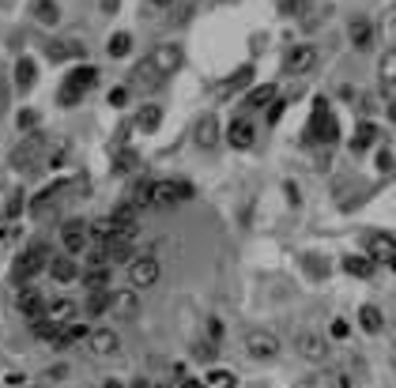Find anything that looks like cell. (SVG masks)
Wrapping results in <instances>:
<instances>
[{
  "label": "cell",
  "mask_w": 396,
  "mask_h": 388,
  "mask_svg": "<svg viewBox=\"0 0 396 388\" xmlns=\"http://www.w3.org/2000/svg\"><path fill=\"white\" fill-rule=\"evenodd\" d=\"M159 260L155 257H132L128 260V283H132V291H148V286H155L159 283Z\"/></svg>",
  "instance_id": "cell-6"
},
{
  "label": "cell",
  "mask_w": 396,
  "mask_h": 388,
  "mask_svg": "<svg viewBox=\"0 0 396 388\" xmlns=\"http://www.w3.org/2000/svg\"><path fill=\"white\" fill-rule=\"evenodd\" d=\"M102 313H109V294L98 291V294L87 298V317H102Z\"/></svg>",
  "instance_id": "cell-33"
},
{
  "label": "cell",
  "mask_w": 396,
  "mask_h": 388,
  "mask_svg": "<svg viewBox=\"0 0 396 388\" xmlns=\"http://www.w3.org/2000/svg\"><path fill=\"white\" fill-rule=\"evenodd\" d=\"M381 80L389 83V87H396V49H389L381 57Z\"/></svg>",
  "instance_id": "cell-35"
},
{
  "label": "cell",
  "mask_w": 396,
  "mask_h": 388,
  "mask_svg": "<svg viewBox=\"0 0 396 388\" xmlns=\"http://www.w3.org/2000/svg\"><path fill=\"white\" fill-rule=\"evenodd\" d=\"M389 117H392V125H396V106H389Z\"/></svg>",
  "instance_id": "cell-46"
},
{
  "label": "cell",
  "mask_w": 396,
  "mask_h": 388,
  "mask_svg": "<svg viewBox=\"0 0 396 388\" xmlns=\"http://www.w3.org/2000/svg\"><path fill=\"white\" fill-rule=\"evenodd\" d=\"M204 388H238V373H234V370H219V365H212V370L204 373Z\"/></svg>",
  "instance_id": "cell-25"
},
{
  "label": "cell",
  "mask_w": 396,
  "mask_h": 388,
  "mask_svg": "<svg viewBox=\"0 0 396 388\" xmlns=\"http://www.w3.org/2000/svg\"><path fill=\"white\" fill-rule=\"evenodd\" d=\"M35 61H30V57H23V61H19L16 64V87H19V91H30V87H35Z\"/></svg>",
  "instance_id": "cell-29"
},
{
  "label": "cell",
  "mask_w": 396,
  "mask_h": 388,
  "mask_svg": "<svg viewBox=\"0 0 396 388\" xmlns=\"http://www.w3.org/2000/svg\"><path fill=\"white\" fill-rule=\"evenodd\" d=\"M272 98H276V87L260 83V87H253V91L246 95V106L249 109H264V106H272Z\"/></svg>",
  "instance_id": "cell-27"
},
{
  "label": "cell",
  "mask_w": 396,
  "mask_h": 388,
  "mask_svg": "<svg viewBox=\"0 0 396 388\" xmlns=\"http://www.w3.org/2000/svg\"><path fill=\"white\" fill-rule=\"evenodd\" d=\"M299 354L306 362H325L328 358V339L317 336V332H302L299 336Z\"/></svg>",
  "instance_id": "cell-15"
},
{
  "label": "cell",
  "mask_w": 396,
  "mask_h": 388,
  "mask_svg": "<svg viewBox=\"0 0 396 388\" xmlns=\"http://www.w3.org/2000/svg\"><path fill=\"white\" fill-rule=\"evenodd\" d=\"M61 241H64V253H68V257H80V253H87L91 230H87L83 219H68V223L61 226Z\"/></svg>",
  "instance_id": "cell-8"
},
{
  "label": "cell",
  "mask_w": 396,
  "mask_h": 388,
  "mask_svg": "<svg viewBox=\"0 0 396 388\" xmlns=\"http://www.w3.org/2000/svg\"><path fill=\"white\" fill-rule=\"evenodd\" d=\"M42 147H46V140H42V132H30V136L19 143L12 151V166L16 170H35L38 159H42Z\"/></svg>",
  "instance_id": "cell-7"
},
{
  "label": "cell",
  "mask_w": 396,
  "mask_h": 388,
  "mask_svg": "<svg viewBox=\"0 0 396 388\" xmlns=\"http://www.w3.org/2000/svg\"><path fill=\"white\" fill-rule=\"evenodd\" d=\"M46 268H49V275L57 283H72L76 275H80V264H76V257H49Z\"/></svg>",
  "instance_id": "cell-18"
},
{
  "label": "cell",
  "mask_w": 396,
  "mask_h": 388,
  "mask_svg": "<svg viewBox=\"0 0 396 388\" xmlns=\"http://www.w3.org/2000/svg\"><path fill=\"white\" fill-rule=\"evenodd\" d=\"M332 336H336V339H347V320H336V325H332Z\"/></svg>",
  "instance_id": "cell-42"
},
{
  "label": "cell",
  "mask_w": 396,
  "mask_h": 388,
  "mask_svg": "<svg viewBox=\"0 0 396 388\" xmlns=\"http://www.w3.org/2000/svg\"><path fill=\"white\" fill-rule=\"evenodd\" d=\"M159 80H162V75L155 72V64H151V61H140L136 72H132V87H144V91H148V87H155Z\"/></svg>",
  "instance_id": "cell-26"
},
{
  "label": "cell",
  "mask_w": 396,
  "mask_h": 388,
  "mask_svg": "<svg viewBox=\"0 0 396 388\" xmlns=\"http://www.w3.org/2000/svg\"><path fill=\"white\" fill-rule=\"evenodd\" d=\"M317 64V46H291L287 49V57H283V68H287L291 75H306Z\"/></svg>",
  "instance_id": "cell-11"
},
{
  "label": "cell",
  "mask_w": 396,
  "mask_h": 388,
  "mask_svg": "<svg viewBox=\"0 0 396 388\" xmlns=\"http://www.w3.org/2000/svg\"><path fill=\"white\" fill-rule=\"evenodd\" d=\"M253 136H257V128H253V121H249V117L230 121V128H227V143H230L234 151H246V147H253Z\"/></svg>",
  "instance_id": "cell-16"
},
{
  "label": "cell",
  "mask_w": 396,
  "mask_h": 388,
  "mask_svg": "<svg viewBox=\"0 0 396 388\" xmlns=\"http://www.w3.org/2000/svg\"><path fill=\"white\" fill-rule=\"evenodd\" d=\"M125 98H128V87H114L109 91V106H125Z\"/></svg>",
  "instance_id": "cell-38"
},
{
  "label": "cell",
  "mask_w": 396,
  "mask_h": 388,
  "mask_svg": "<svg viewBox=\"0 0 396 388\" xmlns=\"http://www.w3.org/2000/svg\"><path fill=\"white\" fill-rule=\"evenodd\" d=\"M280 336L276 332H268V328H253L246 332V354L253 362H276L280 358Z\"/></svg>",
  "instance_id": "cell-3"
},
{
  "label": "cell",
  "mask_w": 396,
  "mask_h": 388,
  "mask_svg": "<svg viewBox=\"0 0 396 388\" xmlns=\"http://www.w3.org/2000/svg\"><path fill=\"white\" fill-rule=\"evenodd\" d=\"M80 46H76V42H53V46H49V57L53 61H64V57H80Z\"/></svg>",
  "instance_id": "cell-34"
},
{
  "label": "cell",
  "mask_w": 396,
  "mask_h": 388,
  "mask_svg": "<svg viewBox=\"0 0 396 388\" xmlns=\"http://www.w3.org/2000/svg\"><path fill=\"white\" fill-rule=\"evenodd\" d=\"M19 207H23V193L12 196V204H8V215H19Z\"/></svg>",
  "instance_id": "cell-41"
},
{
  "label": "cell",
  "mask_w": 396,
  "mask_h": 388,
  "mask_svg": "<svg viewBox=\"0 0 396 388\" xmlns=\"http://www.w3.org/2000/svg\"><path fill=\"white\" fill-rule=\"evenodd\" d=\"M151 4H159V8H170V4H174V0H151Z\"/></svg>",
  "instance_id": "cell-45"
},
{
  "label": "cell",
  "mask_w": 396,
  "mask_h": 388,
  "mask_svg": "<svg viewBox=\"0 0 396 388\" xmlns=\"http://www.w3.org/2000/svg\"><path fill=\"white\" fill-rule=\"evenodd\" d=\"M35 16H38V23H42V27H57L61 8L53 4V0H35Z\"/></svg>",
  "instance_id": "cell-28"
},
{
  "label": "cell",
  "mask_w": 396,
  "mask_h": 388,
  "mask_svg": "<svg viewBox=\"0 0 396 388\" xmlns=\"http://www.w3.org/2000/svg\"><path fill=\"white\" fill-rule=\"evenodd\" d=\"M106 388H121V384H117V381H106Z\"/></svg>",
  "instance_id": "cell-47"
},
{
  "label": "cell",
  "mask_w": 396,
  "mask_h": 388,
  "mask_svg": "<svg viewBox=\"0 0 396 388\" xmlns=\"http://www.w3.org/2000/svg\"><path fill=\"white\" fill-rule=\"evenodd\" d=\"M178 388H204V381H196V377H178Z\"/></svg>",
  "instance_id": "cell-40"
},
{
  "label": "cell",
  "mask_w": 396,
  "mask_h": 388,
  "mask_svg": "<svg viewBox=\"0 0 396 388\" xmlns=\"http://www.w3.org/2000/svg\"><path fill=\"white\" fill-rule=\"evenodd\" d=\"M223 336H227V328H223V320H208V343H223Z\"/></svg>",
  "instance_id": "cell-37"
},
{
  "label": "cell",
  "mask_w": 396,
  "mask_h": 388,
  "mask_svg": "<svg viewBox=\"0 0 396 388\" xmlns=\"http://www.w3.org/2000/svg\"><path fill=\"white\" fill-rule=\"evenodd\" d=\"M117 4H121V0H102V12H106V16H114V12H117Z\"/></svg>",
  "instance_id": "cell-44"
},
{
  "label": "cell",
  "mask_w": 396,
  "mask_h": 388,
  "mask_svg": "<svg viewBox=\"0 0 396 388\" xmlns=\"http://www.w3.org/2000/svg\"><path fill=\"white\" fill-rule=\"evenodd\" d=\"M46 264H49V249H46V245H30L27 253H19V257H16V268H12L16 283H30L38 272H46Z\"/></svg>",
  "instance_id": "cell-5"
},
{
  "label": "cell",
  "mask_w": 396,
  "mask_h": 388,
  "mask_svg": "<svg viewBox=\"0 0 396 388\" xmlns=\"http://www.w3.org/2000/svg\"><path fill=\"white\" fill-rule=\"evenodd\" d=\"M148 61L155 64V72H159V75H174V72L181 68L185 53H181V46H178V42H167V46H155V53H151Z\"/></svg>",
  "instance_id": "cell-9"
},
{
  "label": "cell",
  "mask_w": 396,
  "mask_h": 388,
  "mask_svg": "<svg viewBox=\"0 0 396 388\" xmlns=\"http://www.w3.org/2000/svg\"><path fill=\"white\" fill-rule=\"evenodd\" d=\"M95 83H98V68H91V64H80V68L68 72V80H64L57 102H61V106H80L83 95L91 91Z\"/></svg>",
  "instance_id": "cell-2"
},
{
  "label": "cell",
  "mask_w": 396,
  "mask_h": 388,
  "mask_svg": "<svg viewBox=\"0 0 396 388\" xmlns=\"http://www.w3.org/2000/svg\"><path fill=\"white\" fill-rule=\"evenodd\" d=\"M128 49H132V35H125V30H117L114 38H109V57H128Z\"/></svg>",
  "instance_id": "cell-32"
},
{
  "label": "cell",
  "mask_w": 396,
  "mask_h": 388,
  "mask_svg": "<svg viewBox=\"0 0 396 388\" xmlns=\"http://www.w3.org/2000/svg\"><path fill=\"white\" fill-rule=\"evenodd\" d=\"M76 302H68V298H57V302H46V313L42 317H49V320H57V325H72L76 320Z\"/></svg>",
  "instance_id": "cell-20"
},
{
  "label": "cell",
  "mask_w": 396,
  "mask_h": 388,
  "mask_svg": "<svg viewBox=\"0 0 396 388\" xmlns=\"http://www.w3.org/2000/svg\"><path fill=\"white\" fill-rule=\"evenodd\" d=\"M373 140H378V128H373L370 121H362V125H359V132H355V140H351V151H355V154H362V151H366Z\"/></svg>",
  "instance_id": "cell-30"
},
{
  "label": "cell",
  "mask_w": 396,
  "mask_h": 388,
  "mask_svg": "<svg viewBox=\"0 0 396 388\" xmlns=\"http://www.w3.org/2000/svg\"><path fill=\"white\" fill-rule=\"evenodd\" d=\"M19 309H23V317H42L46 313V298H42L35 286H23V291H19Z\"/></svg>",
  "instance_id": "cell-21"
},
{
  "label": "cell",
  "mask_w": 396,
  "mask_h": 388,
  "mask_svg": "<svg viewBox=\"0 0 396 388\" xmlns=\"http://www.w3.org/2000/svg\"><path fill=\"white\" fill-rule=\"evenodd\" d=\"M109 313L121 317V320H132L140 313V298L136 291H117V294H109Z\"/></svg>",
  "instance_id": "cell-17"
},
{
  "label": "cell",
  "mask_w": 396,
  "mask_h": 388,
  "mask_svg": "<svg viewBox=\"0 0 396 388\" xmlns=\"http://www.w3.org/2000/svg\"><path fill=\"white\" fill-rule=\"evenodd\" d=\"M144 196H148V207H174V204L189 200L193 185L181 181V177H162V181H148L144 185Z\"/></svg>",
  "instance_id": "cell-1"
},
{
  "label": "cell",
  "mask_w": 396,
  "mask_h": 388,
  "mask_svg": "<svg viewBox=\"0 0 396 388\" xmlns=\"http://www.w3.org/2000/svg\"><path fill=\"white\" fill-rule=\"evenodd\" d=\"M249 75H253V64H246V68H238V72H234V75H230V80L223 83V95H230L234 87H241V83L249 80Z\"/></svg>",
  "instance_id": "cell-36"
},
{
  "label": "cell",
  "mask_w": 396,
  "mask_h": 388,
  "mask_svg": "<svg viewBox=\"0 0 396 388\" xmlns=\"http://www.w3.org/2000/svg\"><path fill=\"white\" fill-rule=\"evenodd\" d=\"M219 136H223V132H219V117H215V114H204L200 121H196V128H193V143H196L200 151L219 147Z\"/></svg>",
  "instance_id": "cell-13"
},
{
  "label": "cell",
  "mask_w": 396,
  "mask_h": 388,
  "mask_svg": "<svg viewBox=\"0 0 396 388\" xmlns=\"http://www.w3.org/2000/svg\"><path fill=\"white\" fill-rule=\"evenodd\" d=\"M359 328L366 332V336H378V332L385 328V313L378 305H362L359 309Z\"/></svg>",
  "instance_id": "cell-22"
},
{
  "label": "cell",
  "mask_w": 396,
  "mask_h": 388,
  "mask_svg": "<svg viewBox=\"0 0 396 388\" xmlns=\"http://www.w3.org/2000/svg\"><path fill=\"white\" fill-rule=\"evenodd\" d=\"M366 257L392 264L396 260V238L385 234V230H373V234H366Z\"/></svg>",
  "instance_id": "cell-12"
},
{
  "label": "cell",
  "mask_w": 396,
  "mask_h": 388,
  "mask_svg": "<svg viewBox=\"0 0 396 388\" xmlns=\"http://www.w3.org/2000/svg\"><path fill=\"white\" fill-rule=\"evenodd\" d=\"M347 35H351V46L355 49H370L373 46V23L370 19H351V27H347Z\"/></svg>",
  "instance_id": "cell-19"
},
{
  "label": "cell",
  "mask_w": 396,
  "mask_h": 388,
  "mask_svg": "<svg viewBox=\"0 0 396 388\" xmlns=\"http://www.w3.org/2000/svg\"><path fill=\"white\" fill-rule=\"evenodd\" d=\"M344 272L355 275V279H370V275L378 272V260H370V257H344Z\"/></svg>",
  "instance_id": "cell-24"
},
{
  "label": "cell",
  "mask_w": 396,
  "mask_h": 388,
  "mask_svg": "<svg viewBox=\"0 0 396 388\" xmlns=\"http://www.w3.org/2000/svg\"><path fill=\"white\" fill-rule=\"evenodd\" d=\"M340 136V125H336V117H332V109H328L325 98H313V117H310V125H306V140H336Z\"/></svg>",
  "instance_id": "cell-4"
},
{
  "label": "cell",
  "mask_w": 396,
  "mask_h": 388,
  "mask_svg": "<svg viewBox=\"0 0 396 388\" xmlns=\"http://www.w3.org/2000/svg\"><path fill=\"white\" fill-rule=\"evenodd\" d=\"M280 117H283V102H276V98H272V109H268V125H280Z\"/></svg>",
  "instance_id": "cell-39"
},
{
  "label": "cell",
  "mask_w": 396,
  "mask_h": 388,
  "mask_svg": "<svg viewBox=\"0 0 396 388\" xmlns=\"http://www.w3.org/2000/svg\"><path fill=\"white\" fill-rule=\"evenodd\" d=\"M61 193H68V181H57V185H49V188H42V193L30 200V212H35L38 219H46L53 207H57V200H61Z\"/></svg>",
  "instance_id": "cell-14"
},
{
  "label": "cell",
  "mask_w": 396,
  "mask_h": 388,
  "mask_svg": "<svg viewBox=\"0 0 396 388\" xmlns=\"http://www.w3.org/2000/svg\"><path fill=\"white\" fill-rule=\"evenodd\" d=\"M83 286H87L91 294L106 291V286H109V264H95V268H87V272H83Z\"/></svg>",
  "instance_id": "cell-23"
},
{
  "label": "cell",
  "mask_w": 396,
  "mask_h": 388,
  "mask_svg": "<svg viewBox=\"0 0 396 388\" xmlns=\"http://www.w3.org/2000/svg\"><path fill=\"white\" fill-rule=\"evenodd\" d=\"M87 347H91L95 358H114L121 351V336L114 328H95V332H87Z\"/></svg>",
  "instance_id": "cell-10"
},
{
  "label": "cell",
  "mask_w": 396,
  "mask_h": 388,
  "mask_svg": "<svg viewBox=\"0 0 396 388\" xmlns=\"http://www.w3.org/2000/svg\"><path fill=\"white\" fill-rule=\"evenodd\" d=\"M35 125V114H30V109H23V114H19V128H30Z\"/></svg>",
  "instance_id": "cell-43"
},
{
  "label": "cell",
  "mask_w": 396,
  "mask_h": 388,
  "mask_svg": "<svg viewBox=\"0 0 396 388\" xmlns=\"http://www.w3.org/2000/svg\"><path fill=\"white\" fill-rule=\"evenodd\" d=\"M136 125L144 132H155L162 125V106H144V109H140V117H136Z\"/></svg>",
  "instance_id": "cell-31"
}]
</instances>
